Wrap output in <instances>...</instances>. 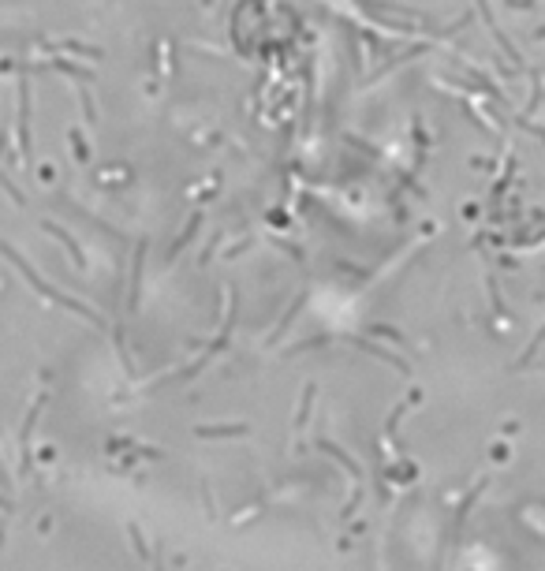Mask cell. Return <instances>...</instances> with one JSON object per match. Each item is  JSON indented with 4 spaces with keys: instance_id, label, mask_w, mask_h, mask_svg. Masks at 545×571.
Instances as JSON below:
<instances>
[{
    "instance_id": "obj_1",
    "label": "cell",
    "mask_w": 545,
    "mask_h": 571,
    "mask_svg": "<svg viewBox=\"0 0 545 571\" xmlns=\"http://www.w3.org/2000/svg\"><path fill=\"white\" fill-rule=\"evenodd\" d=\"M127 530H131V537H135V549H139V557L146 560V557H150V549H146V542H142V534H139V527H135V523H131Z\"/></svg>"
}]
</instances>
